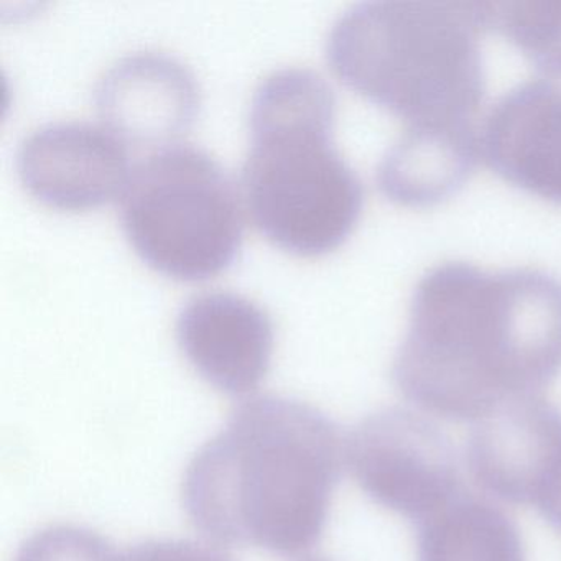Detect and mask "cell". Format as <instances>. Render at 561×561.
Listing matches in <instances>:
<instances>
[{
    "mask_svg": "<svg viewBox=\"0 0 561 561\" xmlns=\"http://www.w3.org/2000/svg\"><path fill=\"white\" fill-rule=\"evenodd\" d=\"M419 561H527L517 525L476 495L458 494L420 522Z\"/></svg>",
    "mask_w": 561,
    "mask_h": 561,
    "instance_id": "4fadbf2b",
    "label": "cell"
},
{
    "mask_svg": "<svg viewBox=\"0 0 561 561\" xmlns=\"http://www.w3.org/2000/svg\"><path fill=\"white\" fill-rule=\"evenodd\" d=\"M176 340L196 373L229 396L254 392L274 353L267 311L232 291H206L188 300L176 320Z\"/></svg>",
    "mask_w": 561,
    "mask_h": 561,
    "instance_id": "9c48e42d",
    "label": "cell"
},
{
    "mask_svg": "<svg viewBox=\"0 0 561 561\" xmlns=\"http://www.w3.org/2000/svg\"><path fill=\"white\" fill-rule=\"evenodd\" d=\"M341 442L336 425L314 407L284 397L249 400L190 461L186 514L218 543L307 551L327 525Z\"/></svg>",
    "mask_w": 561,
    "mask_h": 561,
    "instance_id": "7a4b0ae2",
    "label": "cell"
},
{
    "mask_svg": "<svg viewBox=\"0 0 561 561\" xmlns=\"http://www.w3.org/2000/svg\"><path fill=\"white\" fill-rule=\"evenodd\" d=\"M336 101L310 68H280L255 88L242 196L262 234L291 254L333 251L353 231L363 188L330 142Z\"/></svg>",
    "mask_w": 561,
    "mask_h": 561,
    "instance_id": "277c9868",
    "label": "cell"
},
{
    "mask_svg": "<svg viewBox=\"0 0 561 561\" xmlns=\"http://www.w3.org/2000/svg\"><path fill=\"white\" fill-rule=\"evenodd\" d=\"M481 137L471 129H405L377 172L390 202L430 208L455 195L474 170Z\"/></svg>",
    "mask_w": 561,
    "mask_h": 561,
    "instance_id": "7c38bea8",
    "label": "cell"
},
{
    "mask_svg": "<svg viewBox=\"0 0 561 561\" xmlns=\"http://www.w3.org/2000/svg\"><path fill=\"white\" fill-rule=\"evenodd\" d=\"M466 456L484 491L538 511L561 482V410L540 393L507 400L476 422Z\"/></svg>",
    "mask_w": 561,
    "mask_h": 561,
    "instance_id": "52a82bcc",
    "label": "cell"
},
{
    "mask_svg": "<svg viewBox=\"0 0 561 561\" xmlns=\"http://www.w3.org/2000/svg\"><path fill=\"white\" fill-rule=\"evenodd\" d=\"M481 152L507 182L561 205V84L528 81L505 94L485 121Z\"/></svg>",
    "mask_w": 561,
    "mask_h": 561,
    "instance_id": "8fae6325",
    "label": "cell"
},
{
    "mask_svg": "<svg viewBox=\"0 0 561 561\" xmlns=\"http://www.w3.org/2000/svg\"><path fill=\"white\" fill-rule=\"evenodd\" d=\"M121 561H229V558L193 541L150 540L121 554Z\"/></svg>",
    "mask_w": 561,
    "mask_h": 561,
    "instance_id": "2e32d148",
    "label": "cell"
},
{
    "mask_svg": "<svg viewBox=\"0 0 561 561\" xmlns=\"http://www.w3.org/2000/svg\"><path fill=\"white\" fill-rule=\"evenodd\" d=\"M489 31L550 80L561 77V2H485Z\"/></svg>",
    "mask_w": 561,
    "mask_h": 561,
    "instance_id": "5bb4252c",
    "label": "cell"
},
{
    "mask_svg": "<svg viewBox=\"0 0 561 561\" xmlns=\"http://www.w3.org/2000/svg\"><path fill=\"white\" fill-rule=\"evenodd\" d=\"M344 456L374 502L412 520H425L461 494L451 442L435 423L410 410L366 416L351 432Z\"/></svg>",
    "mask_w": 561,
    "mask_h": 561,
    "instance_id": "8992f818",
    "label": "cell"
},
{
    "mask_svg": "<svg viewBox=\"0 0 561 561\" xmlns=\"http://www.w3.org/2000/svg\"><path fill=\"white\" fill-rule=\"evenodd\" d=\"M133 170L124 140L83 121H61L22 140L18 173L24 188L58 209L96 208L124 192Z\"/></svg>",
    "mask_w": 561,
    "mask_h": 561,
    "instance_id": "ba28073f",
    "label": "cell"
},
{
    "mask_svg": "<svg viewBox=\"0 0 561 561\" xmlns=\"http://www.w3.org/2000/svg\"><path fill=\"white\" fill-rule=\"evenodd\" d=\"M14 561H121V554L88 528L51 525L28 537Z\"/></svg>",
    "mask_w": 561,
    "mask_h": 561,
    "instance_id": "9a60e30c",
    "label": "cell"
},
{
    "mask_svg": "<svg viewBox=\"0 0 561 561\" xmlns=\"http://www.w3.org/2000/svg\"><path fill=\"white\" fill-rule=\"evenodd\" d=\"M561 373V284L534 268L436 265L416 285L392 379L423 412L479 422Z\"/></svg>",
    "mask_w": 561,
    "mask_h": 561,
    "instance_id": "6da1fadb",
    "label": "cell"
},
{
    "mask_svg": "<svg viewBox=\"0 0 561 561\" xmlns=\"http://www.w3.org/2000/svg\"><path fill=\"white\" fill-rule=\"evenodd\" d=\"M485 2H366L327 42L334 73L407 129H471L485 93Z\"/></svg>",
    "mask_w": 561,
    "mask_h": 561,
    "instance_id": "3957f363",
    "label": "cell"
},
{
    "mask_svg": "<svg viewBox=\"0 0 561 561\" xmlns=\"http://www.w3.org/2000/svg\"><path fill=\"white\" fill-rule=\"evenodd\" d=\"M307 561H323V560H307Z\"/></svg>",
    "mask_w": 561,
    "mask_h": 561,
    "instance_id": "e0dca14e",
    "label": "cell"
},
{
    "mask_svg": "<svg viewBox=\"0 0 561 561\" xmlns=\"http://www.w3.org/2000/svg\"><path fill=\"white\" fill-rule=\"evenodd\" d=\"M107 129L137 146H170L202 104L195 75L162 51H137L111 65L94 91Z\"/></svg>",
    "mask_w": 561,
    "mask_h": 561,
    "instance_id": "30bf717a",
    "label": "cell"
},
{
    "mask_svg": "<svg viewBox=\"0 0 561 561\" xmlns=\"http://www.w3.org/2000/svg\"><path fill=\"white\" fill-rule=\"evenodd\" d=\"M121 216L137 254L180 280L218 274L241 245L238 192L222 167L192 146L160 147L137 163Z\"/></svg>",
    "mask_w": 561,
    "mask_h": 561,
    "instance_id": "5b68a950",
    "label": "cell"
}]
</instances>
